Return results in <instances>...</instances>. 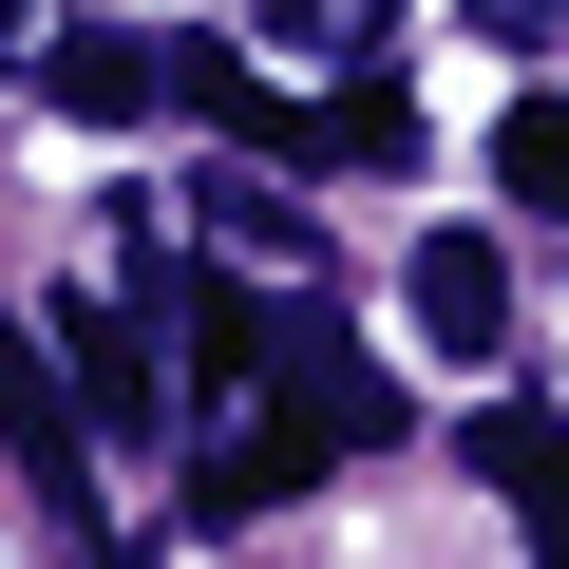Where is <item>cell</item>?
<instances>
[{
    "instance_id": "5",
    "label": "cell",
    "mask_w": 569,
    "mask_h": 569,
    "mask_svg": "<svg viewBox=\"0 0 569 569\" xmlns=\"http://www.w3.org/2000/svg\"><path fill=\"white\" fill-rule=\"evenodd\" d=\"M39 77H58V114H96V133H133V114L171 96V39H96V20H58V58H39Z\"/></svg>"
},
{
    "instance_id": "9",
    "label": "cell",
    "mask_w": 569,
    "mask_h": 569,
    "mask_svg": "<svg viewBox=\"0 0 569 569\" xmlns=\"http://www.w3.org/2000/svg\"><path fill=\"white\" fill-rule=\"evenodd\" d=\"M493 190H512L531 228H569V114H550V96H531V114L493 133Z\"/></svg>"
},
{
    "instance_id": "1",
    "label": "cell",
    "mask_w": 569,
    "mask_h": 569,
    "mask_svg": "<svg viewBox=\"0 0 569 569\" xmlns=\"http://www.w3.org/2000/svg\"><path fill=\"white\" fill-rule=\"evenodd\" d=\"M58 342H77L96 437H171V380H152V323H133V266H114V284H77V305H58Z\"/></svg>"
},
{
    "instance_id": "7",
    "label": "cell",
    "mask_w": 569,
    "mask_h": 569,
    "mask_svg": "<svg viewBox=\"0 0 569 569\" xmlns=\"http://www.w3.org/2000/svg\"><path fill=\"white\" fill-rule=\"evenodd\" d=\"M247 39H266V58H342V77H361V58L399 39V0H247Z\"/></svg>"
},
{
    "instance_id": "11",
    "label": "cell",
    "mask_w": 569,
    "mask_h": 569,
    "mask_svg": "<svg viewBox=\"0 0 569 569\" xmlns=\"http://www.w3.org/2000/svg\"><path fill=\"white\" fill-rule=\"evenodd\" d=\"M475 20H493V39H550V0H475Z\"/></svg>"
},
{
    "instance_id": "2",
    "label": "cell",
    "mask_w": 569,
    "mask_h": 569,
    "mask_svg": "<svg viewBox=\"0 0 569 569\" xmlns=\"http://www.w3.org/2000/svg\"><path fill=\"white\" fill-rule=\"evenodd\" d=\"M399 305H418V342H437V361H493V342H512V266H493L475 228H437V247L399 266Z\"/></svg>"
},
{
    "instance_id": "10",
    "label": "cell",
    "mask_w": 569,
    "mask_h": 569,
    "mask_svg": "<svg viewBox=\"0 0 569 569\" xmlns=\"http://www.w3.org/2000/svg\"><path fill=\"white\" fill-rule=\"evenodd\" d=\"M0 58H58V0H0Z\"/></svg>"
},
{
    "instance_id": "6",
    "label": "cell",
    "mask_w": 569,
    "mask_h": 569,
    "mask_svg": "<svg viewBox=\"0 0 569 569\" xmlns=\"http://www.w3.org/2000/svg\"><path fill=\"white\" fill-rule=\"evenodd\" d=\"M266 133H284V152H342V171H418V96H399L380 58L342 77V114H266Z\"/></svg>"
},
{
    "instance_id": "4",
    "label": "cell",
    "mask_w": 569,
    "mask_h": 569,
    "mask_svg": "<svg viewBox=\"0 0 569 569\" xmlns=\"http://www.w3.org/2000/svg\"><path fill=\"white\" fill-rule=\"evenodd\" d=\"M190 209H209V247H228V266H266V284H323V209H305V190H266V171H209Z\"/></svg>"
},
{
    "instance_id": "3",
    "label": "cell",
    "mask_w": 569,
    "mask_h": 569,
    "mask_svg": "<svg viewBox=\"0 0 569 569\" xmlns=\"http://www.w3.org/2000/svg\"><path fill=\"white\" fill-rule=\"evenodd\" d=\"M0 437H20V493L39 512H77V437H96V399H58V361L0 323Z\"/></svg>"
},
{
    "instance_id": "8",
    "label": "cell",
    "mask_w": 569,
    "mask_h": 569,
    "mask_svg": "<svg viewBox=\"0 0 569 569\" xmlns=\"http://www.w3.org/2000/svg\"><path fill=\"white\" fill-rule=\"evenodd\" d=\"M475 475H512V493H531V531L569 550V437H550V418H475Z\"/></svg>"
}]
</instances>
